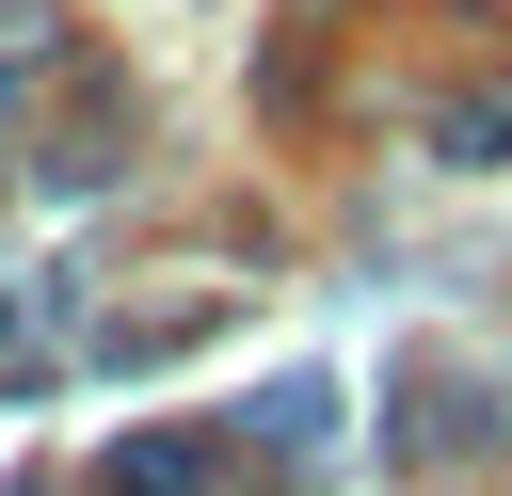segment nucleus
Listing matches in <instances>:
<instances>
[{
    "mask_svg": "<svg viewBox=\"0 0 512 496\" xmlns=\"http://www.w3.org/2000/svg\"><path fill=\"white\" fill-rule=\"evenodd\" d=\"M112 480H128V496H192V480H208V448H128Z\"/></svg>",
    "mask_w": 512,
    "mask_h": 496,
    "instance_id": "obj_1",
    "label": "nucleus"
}]
</instances>
